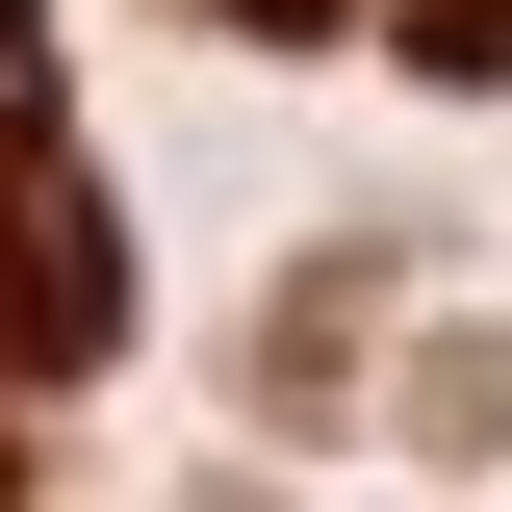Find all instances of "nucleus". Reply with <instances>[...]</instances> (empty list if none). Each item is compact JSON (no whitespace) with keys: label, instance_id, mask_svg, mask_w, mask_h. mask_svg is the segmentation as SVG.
Masks as SVG:
<instances>
[{"label":"nucleus","instance_id":"nucleus-1","mask_svg":"<svg viewBox=\"0 0 512 512\" xmlns=\"http://www.w3.org/2000/svg\"><path fill=\"white\" fill-rule=\"evenodd\" d=\"M0 308H26V359H103L128 256H103V205H77V180H26V205H0Z\"/></svg>","mask_w":512,"mask_h":512},{"label":"nucleus","instance_id":"nucleus-2","mask_svg":"<svg viewBox=\"0 0 512 512\" xmlns=\"http://www.w3.org/2000/svg\"><path fill=\"white\" fill-rule=\"evenodd\" d=\"M436 436H512V333H461V359H436Z\"/></svg>","mask_w":512,"mask_h":512}]
</instances>
